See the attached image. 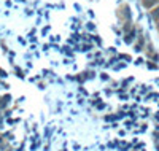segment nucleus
<instances>
[{
    "label": "nucleus",
    "mask_w": 159,
    "mask_h": 151,
    "mask_svg": "<svg viewBox=\"0 0 159 151\" xmlns=\"http://www.w3.org/2000/svg\"><path fill=\"white\" fill-rule=\"evenodd\" d=\"M0 143H2V139H0Z\"/></svg>",
    "instance_id": "2"
},
{
    "label": "nucleus",
    "mask_w": 159,
    "mask_h": 151,
    "mask_svg": "<svg viewBox=\"0 0 159 151\" xmlns=\"http://www.w3.org/2000/svg\"><path fill=\"white\" fill-rule=\"evenodd\" d=\"M157 27H159V21H157Z\"/></svg>",
    "instance_id": "1"
}]
</instances>
